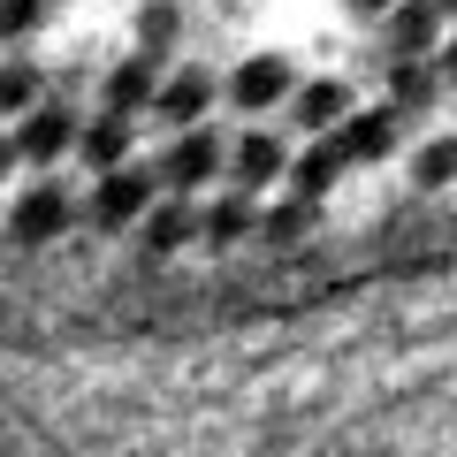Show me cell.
Returning a JSON list of instances; mask_svg holds the SVG:
<instances>
[{"instance_id":"cell-24","label":"cell","mask_w":457,"mask_h":457,"mask_svg":"<svg viewBox=\"0 0 457 457\" xmlns=\"http://www.w3.org/2000/svg\"><path fill=\"white\" fill-rule=\"evenodd\" d=\"M442 8H450V16H457V0H442Z\"/></svg>"},{"instance_id":"cell-10","label":"cell","mask_w":457,"mask_h":457,"mask_svg":"<svg viewBox=\"0 0 457 457\" xmlns=\"http://www.w3.org/2000/svg\"><path fill=\"white\" fill-rule=\"evenodd\" d=\"M442 84H450V77H442V62H435V54H396V62H389V99H396L404 114L435 107V92H442Z\"/></svg>"},{"instance_id":"cell-21","label":"cell","mask_w":457,"mask_h":457,"mask_svg":"<svg viewBox=\"0 0 457 457\" xmlns=\"http://www.w3.org/2000/svg\"><path fill=\"white\" fill-rule=\"evenodd\" d=\"M38 8H46V0H8V38H23L38 23Z\"/></svg>"},{"instance_id":"cell-7","label":"cell","mask_w":457,"mask_h":457,"mask_svg":"<svg viewBox=\"0 0 457 457\" xmlns=\"http://www.w3.org/2000/svg\"><path fill=\"white\" fill-rule=\"evenodd\" d=\"M213 99H228V84H213L206 69H176V77L161 84V114L176 122V130H191V122H206Z\"/></svg>"},{"instance_id":"cell-13","label":"cell","mask_w":457,"mask_h":457,"mask_svg":"<svg viewBox=\"0 0 457 457\" xmlns=\"http://www.w3.org/2000/svg\"><path fill=\"white\" fill-rule=\"evenodd\" d=\"M69 145H84V130H77V122H69L62 107L31 114V122H23V137H16V153H23V161H38V168H46V161H62Z\"/></svg>"},{"instance_id":"cell-23","label":"cell","mask_w":457,"mask_h":457,"mask_svg":"<svg viewBox=\"0 0 457 457\" xmlns=\"http://www.w3.org/2000/svg\"><path fill=\"white\" fill-rule=\"evenodd\" d=\"M435 62H442V77L457 84V38H442V54H435Z\"/></svg>"},{"instance_id":"cell-2","label":"cell","mask_w":457,"mask_h":457,"mask_svg":"<svg viewBox=\"0 0 457 457\" xmlns=\"http://www.w3.org/2000/svg\"><path fill=\"white\" fill-rule=\"evenodd\" d=\"M153 183H161V176H145V168H114V176H99V191H92V221H99V228H130V221H145V213H153Z\"/></svg>"},{"instance_id":"cell-14","label":"cell","mask_w":457,"mask_h":457,"mask_svg":"<svg viewBox=\"0 0 457 457\" xmlns=\"http://www.w3.org/2000/svg\"><path fill=\"white\" fill-rule=\"evenodd\" d=\"M107 107H114V114H145V107H161V77H153L145 54H137V62H122V69H107Z\"/></svg>"},{"instance_id":"cell-17","label":"cell","mask_w":457,"mask_h":457,"mask_svg":"<svg viewBox=\"0 0 457 457\" xmlns=\"http://www.w3.org/2000/svg\"><path fill=\"white\" fill-rule=\"evenodd\" d=\"M411 176H420V191H442V183H457V137H427L420 161H411Z\"/></svg>"},{"instance_id":"cell-8","label":"cell","mask_w":457,"mask_h":457,"mask_svg":"<svg viewBox=\"0 0 457 457\" xmlns=\"http://www.w3.org/2000/svg\"><path fill=\"white\" fill-rule=\"evenodd\" d=\"M343 145V161L359 168V161H389L396 153V107H374V114H351L343 130H328Z\"/></svg>"},{"instance_id":"cell-11","label":"cell","mask_w":457,"mask_h":457,"mask_svg":"<svg viewBox=\"0 0 457 457\" xmlns=\"http://www.w3.org/2000/svg\"><path fill=\"white\" fill-rule=\"evenodd\" d=\"M130 145H137V122H130V114H99V122H92V130H84V161H92L99 168V176H114V168H130Z\"/></svg>"},{"instance_id":"cell-12","label":"cell","mask_w":457,"mask_h":457,"mask_svg":"<svg viewBox=\"0 0 457 457\" xmlns=\"http://www.w3.org/2000/svg\"><path fill=\"white\" fill-rule=\"evenodd\" d=\"M228 168H237V183H245V191H260V183L290 176V153H282V137L252 130V137H237V145H228Z\"/></svg>"},{"instance_id":"cell-6","label":"cell","mask_w":457,"mask_h":457,"mask_svg":"<svg viewBox=\"0 0 457 457\" xmlns=\"http://www.w3.org/2000/svg\"><path fill=\"white\" fill-rule=\"evenodd\" d=\"M69 228V191H54V183H38L31 198H16V213H8V237L16 245H54Z\"/></svg>"},{"instance_id":"cell-22","label":"cell","mask_w":457,"mask_h":457,"mask_svg":"<svg viewBox=\"0 0 457 457\" xmlns=\"http://www.w3.org/2000/svg\"><path fill=\"white\" fill-rule=\"evenodd\" d=\"M389 8H396V0H351V16H366V23H374V16H389Z\"/></svg>"},{"instance_id":"cell-1","label":"cell","mask_w":457,"mask_h":457,"mask_svg":"<svg viewBox=\"0 0 457 457\" xmlns=\"http://www.w3.org/2000/svg\"><path fill=\"white\" fill-rule=\"evenodd\" d=\"M221 161H228V145L206 130V122H191V130H183L176 145H168L161 183H168V191H198V183H213V176H221Z\"/></svg>"},{"instance_id":"cell-15","label":"cell","mask_w":457,"mask_h":457,"mask_svg":"<svg viewBox=\"0 0 457 457\" xmlns=\"http://www.w3.org/2000/svg\"><path fill=\"white\" fill-rule=\"evenodd\" d=\"M343 168H351V161H343V145H336V137H320L312 153H297V161H290V183H297L305 198H328Z\"/></svg>"},{"instance_id":"cell-19","label":"cell","mask_w":457,"mask_h":457,"mask_svg":"<svg viewBox=\"0 0 457 457\" xmlns=\"http://www.w3.org/2000/svg\"><path fill=\"white\" fill-rule=\"evenodd\" d=\"M176 31H183V8H176V0H145V8H137V38H145V46H168Z\"/></svg>"},{"instance_id":"cell-4","label":"cell","mask_w":457,"mask_h":457,"mask_svg":"<svg viewBox=\"0 0 457 457\" xmlns=\"http://www.w3.org/2000/svg\"><path fill=\"white\" fill-rule=\"evenodd\" d=\"M290 92H297V77H290V62H282V54H252V62L228 77V99H237L245 114H267L275 99H290Z\"/></svg>"},{"instance_id":"cell-20","label":"cell","mask_w":457,"mask_h":457,"mask_svg":"<svg viewBox=\"0 0 457 457\" xmlns=\"http://www.w3.org/2000/svg\"><path fill=\"white\" fill-rule=\"evenodd\" d=\"M0 99H8V114H31V107H38V69H8Z\"/></svg>"},{"instance_id":"cell-3","label":"cell","mask_w":457,"mask_h":457,"mask_svg":"<svg viewBox=\"0 0 457 457\" xmlns=\"http://www.w3.org/2000/svg\"><path fill=\"white\" fill-rule=\"evenodd\" d=\"M191 237H206V221H198L191 191H183V198H153V213L137 221V245H145L153 260H168V252H183Z\"/></svg>"},{"instance_id":"cell-5","label":"cell","mask_w":457,"mask_h":457,"mask_svg":"<svg viewBox=\"0 0 457 457\" xmlns=\"http://www.w3.org/2000/svg\"><path fill=\"white\" fill-rule=\"evenodd\" d=\"M442 16H450V8H442V0H396L389 16V54H442Z\"/></svg>"},{"instance_id":"cell-16","label":"cell","mask_w":457,"mask_h":457,"mask_svg":"<svg viewBox=\"0 0 457 457\" xmlns=\"http://www.w3.org/2000/svg\"><path fill=\"white\" fill-rule=\"evenodd\" d=\"M260 228V213H252V198L237 191V198H213L206 206V245H237V237H252Z\"/></svg>"},{"instance_id":"cell-18","label":"cell","mask_w":457,"mask_h":457,"mask_svg":"<svg viewBox=\"0 0 457 457\" xmlns=\"http://www.w3.org/2000/svg\"><path fill=\"white\" fill-rule=\"evenodd\" d=\"M312 206H320V198H305V191H297V198H282L275 213H260V237H275V245L305 237V228H312Z\"/></svg>"},{"instance_id":"cell-9","label":"cell","mask_w":457,"mask_h":457,"mask_svg":"<svg viewBox=\"0 0 457 457\" xmlns=\"http://www.w3.org/2000/svg\"><path fill=\"white\" fill-rule=\"evenodd\" d=\"M290 107H297V122H305V130H343V122H351V84L343 77H312V84H297L290 92Z\"/></svg>"}]
</instances>
